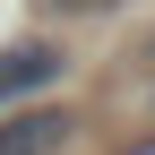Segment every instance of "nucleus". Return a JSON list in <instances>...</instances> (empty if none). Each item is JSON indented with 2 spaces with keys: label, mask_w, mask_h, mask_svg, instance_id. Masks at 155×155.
<instances>
[{
  "label": "nucleus",
  "mask_w": 155,
  "mask_h": 155,
  "mask_svg": "<svg viewBox=\"0 0 155 155\" xmlns=\"http://www.w3.org/2000/svg\"><path fill=\"white\" fill-rule=\"evenodd\" d=\"M43 9H61V17H104V9H121V0H43Z\"/></svg>",
  "instance_id": "obj_3"
},
{
  "label": "nucleus",
  "mask_w": 155,
  "mask_h": 155,
  "mask_svg": "<svg viewBox=\"0 0 155 155\" xmlns=\"http://www.w3.org/2000/svg\"><path fill=\"white\" fill-rule=\"evenodd\" d=\"M52 78H61V43H17V52H0V104L43 95Z\"/></svg>",
  "instance_id": "obj_2"
},
{
  "label": "nucleus",
  "mask_w": 155,
  "mask_h": 155,
  "mask_svg": "<svg viewBox=\"0 0 155 155\" xmlns=\"http://www.w3.org/2000/svg\"><path fill=\"white\" fill-rule=\"evenodd\" d=\"M69 138H78V121H69V112H52V104H26V112L0 121V155H61Z\"/></svg>",
  "instance_id": "obj_1"
}]
</instances>
